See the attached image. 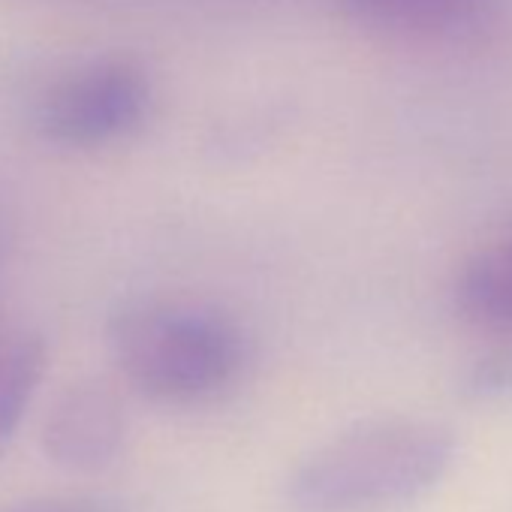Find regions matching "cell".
I'll use <instances>...</instances> for the list:
<instances>
[{"label": "cell", "instance_id": "obj_3", "mask_svg": "<svg viewBox=\"0 0 512 512\" xmlns=\"http://www.w3.org/2000/svg\"><path fill=\"white\" fill-rule=\"evenodd\" d=\"M148 100V79L133 61H94L46 94L40 127L61 145H100L130 133L145 118Z\"/></svg>", "mask_w": 512, "mask_h": 512}, {"label": "cell", "instance_id": "obj_8", "mask_svg": "<svg viewBox=\"0 0 512 512\" xmlns=\"http://www.w3.org/2000/svg\"><path fill=\"white\" fill-rule=\"evenodd\" d=\"M464 389L473 398H500V395H512V356H500V359H488L479 362L467 377H464Z\"/></svg>", "mask_w": 512, "mask_h": 512}, {"label": "cell", "instance_id": "obj_7", "mask_svg": "<svg viewBox=\"0 0 512 512\" xmlns=\"http://www.w3.org/2000/svg\"><path fill=\"white\" fill-rule=\"evenodd\" d=\"M46 374V344L31 332H0V455Z\"/></svg>", "mask_w": 512, "mask_h": 512}, {"label": "cell", "instance_id": "obj_6", "mask_svg": "<svg viewBox=\"0 0 512 512\" xmlns=\"http://www.w3.org/2000/svg\"><path fill=\"white\" fill-rule=\"evenodd\" d=\"M341 10L389 34H446L479 22L494 0H338Z\"/></svg>", "mask_w": 512, "mask_h": 512}, {"label": "cell", "instance_id": "obj_5", "mask_svg": "<svg viewBox=\"0 0 512 512\" xmlns=\"http://www.w3.org/2000/svg\"><path fill=\"white\" fill-rule=\"evenodd\" d=\"M458 314L482 329H512V238L476 250L455 278Z\"/></svg>", "mask_w": 512, "mask_h": 512}, {"label": "cell", "instance_id": "obj_9", "mask_svg": "<svg viewBox=\"0 0 512 512\" xmlns=\"http://www.w3.org/2000/svg\"><path fill=\"white\" fill-rule=\"evenodd\" d=\"M0 512H103L94 503H82V500H28L10 509H0Z\"/></svg>", "mask_w": 512, "mask_h": 512}, {"label": "cell", "instance_id": "obj_2", "mask_svg": "<svg viewBox=\"0 0 512 512\" xmlns=\"http://www.w3.org/2000/svg\"><path fill=\"white\" fill-rule=\"evenodd\" d=\"M109 350L121 374L148 398L190 404L226 389L244 359L238 329L205 308L139 302L109 323Z\"/></svg>", "mask_w": 512, "mask_h": 512}, {"label": "cell", "instance_id": "obj_4", "mask_svg": "<svg viewBox=\"0 0 512 512\" xmlns=\"http://www.w3.org/2000/svg\"><path fill=\"white\" fill-rule=\"evenodd\" d=\"M40 443L61 470H109L127 443V416L115 389L103 380H76L61 389L43 419Z\"/></svg>", "mask_w": 512, "mask_h": 512}, {"label": "cell", "instance_id": "obj_1", "mask_svg": "<svg viewBox=\"0 0 512 512\" xmlns=\"http://www.w3.org/2000/svg\"><path fill=\"white\" fill-rule=\"evenodd\" d=\"M455 434L431 419L383 416L317 446L287 482L296 512H392L431 494L452 470Z\"/></svg>", "mask_w": 512, "mask_h": 512}]
</instances>
